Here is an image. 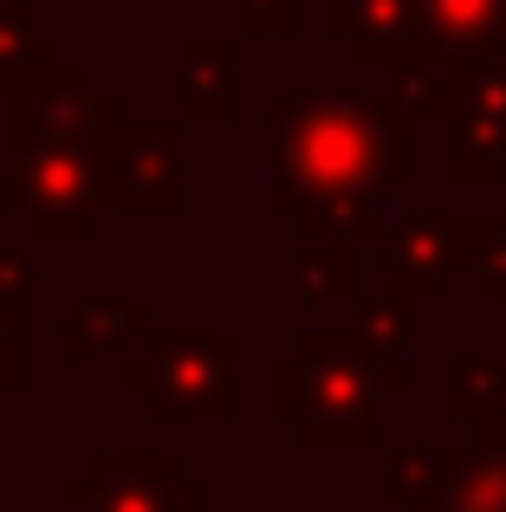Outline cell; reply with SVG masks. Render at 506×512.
I'll return each instance as SVG.
<instances>
[{
    "instance_id": "obj_1",
    "label": "cell",
    "mask_w": 506,
    "mask_h": 512,
    "mask_svg": "<svg viewBox=\"0 0 506 512\" xmlns=\"http://www.w3.org/2000/svg\"><path fill=\"white\" fill-rule=\"evenodd\" d=\"M273 117V182L318 195V188H357V195H383V188L416 182V124L390 91L364 98V91H325V98H299L279 91L266 104Z\"/></svg>"
},
{
    "instance_id": "obj_2",
    "label": "cell",
    "mask_w": 506,
    "mask_h": 512,
    "mask_svg": "<svg viewBox=\"0 0 506 512\" xmlns=\"http://www.w3.org/2000/svg\"><path fill=\"white\" fill-rule=\"evenodd\" d=\"M383 402L390 389L357 331H299L292 357L266 370V415L312 454L383 448Z\"/></svg>"
},
{
    "instance_id": "obj_3",
    "label": "cell",
    "mask_w": 506,
    "mask_h": 512,
    "mask_svg": "<svg viewBox=\"0 0 506 512\" xmlns=\"http://www.w3.org/2000/svg\"><path fill=\"white\" fill-rule=\"evenodd\" d=\"M117 383L130 396L150 402V415L182 422V415H208L228 422L241 409V338L234 331H143L137 350L117 363Z\"/></svg>"
},
{
    "instance_id": "obj_4",
    "label": "cell",
    "mask_w": 506,
    "mask_h": 512,
    "mask_svg": "<svg viewBox=\"0 0 506 512\" xmlns=\"http://www.w3.org/2000/svg\"><path fill=\"white\" fill-rule=\"evenodd\" d=\"M104 150L111 137H59V143H26L7 156V201L26 214L39 240H91L98 208H111V175H104Z\"/></svg>"
},
{
    "instance_id": "obj_5",
    "label": "cell",
    "mask_w": 506,
    "mask_h": 512,
    "mask_svg": "<svg viewBox=\"0 0 506 512\" xmlns=\"http://www.w3.org/2000/svg\"><path fill=\"white\" fill-rule=\"evenodd\" d=\"M500 240V214H481V208H455V214H403L390 221V273H383V292L403 305H435L448 299L461 273L481 260L487 247Z\"/></svg>"
},
{
    "instance_id": "obj_6",
    "label": "cell",
    "mask_w": 506,
    "mask_h": 512,
    "mask_svg": "<svg viewBox=\"0 0 506 512\" xmlns=\"http://www.w3.org/2000/svg\"><path fill=\"white\" fill-rule=\"evenodd\" d=\"M215 493L176 448H104L59 487V512H208Z\"/></svg>"
},
{
    "instance_id": "obj_7",
    "label": "cell",
    "mask_w": 506,
    "mask_h": 512,
    "mask_svg": "<svg viewBox=\"0 0 506 512\" xmlns=\"http://www.w3.org/2000/svg\"><path fill=\"white\" fill-rule=\"evenodd\" d=\"M124 111L111 91L85 65H52L39 85L0 98V150H26V143H59V137H117Z\"/></svg>"
},
{
    "instance_id": "obj_8",
    "label": "cell",
    "mask_w": 506,
    "mask_h": 512,
    "mask_svg": "<svg viewBox=\"0 0 506 512\" xmlns=\"http://www.w3.org/2000/svg\"><path fill=\"white\" fill-rule=\"evenodd\" d=\"M104 175H111V208L176 214V201H182V130L176 124H117L111 150H104Z\"/></svg>"
},
{
    "instance_id": "obj_9",
    "label": "cell",
    "mask_w": 506,
    "mask_h": 512,
    "mask_svg": "<svg viewBox=\"0 0 506 512\" xmlns=\"http://www.w3.org/2000/svg\"><path fill=\"white\" fill-rule=\"evenodd\" d=\"M176 111L182 124L228 130L241 117V46L228 33H189L176 52Z\"/></svg>"
},
{
    "instance_id": "obj_10",
    "label": "cell",
    "mask_w": 506,
    "mask_h": 512,
    "mask_svg": "<svg viewBox=\"0 0 506 512\" xmlns=\"http://www.w3.org/2000/svg\"><path fill=\"white\" fill-rule=\"evenodd\" d=\"M266 208L299 221V240H338V247H383L390 240V214L377 208V195H357V188H266Z\"/></svg>"
},
{
    "instance_id": "obj_11",
    "label": "cell",
    "mask_w": 506,
    "mask_h": 512,
    "mask_svg": "<svg viewBox=\"0 0 506 512\" xmlns=\"http://www.w3.org/2000/svg\"><path fill=\"white\" fill-rule=\"evenodd\" d=\"M416 512H506V415L442 454V480Z\"/></svg>"
},
{
    "instance_id": "obj_12",
    "label": "cell",
    "mask_w": 506,
    "mask_h": 512,
    "mask_svg": "<svg viewBox=\"0 0 506 512\" xmlns=\"http://www.w3.org/2000/svg\"><path fill=\"white\" fill-rule=\"evenodd\" d=\"M416 46L435 59H500L506 0H416Z\"/></svg>"
},
{
    "instance_id": "obj_13",
    "label": "cell",
    "mask_w": 506,
    "mask_h": 512,
    "mask_svg": "<svg viewBox=\"0 0 506 512\" xmlns=\"http://www.w3.org/2000/svg\"><path fill=\"white\" fill-rule=\"evenodd\" d=\"M325 26L331 39L357 52V65H403L416 46V0H325Z\"/></svg>"
},
{
    "instance_id": "obj_14",
    "label": "cell",
    "mask_w": 506,
    "mask_h": 512,
    "mask_svg": "<svg viewBox=\"0 0 506 512\" xmlns=\"http://www.w3.org/2000/svg\"><path fill=\"white\" fill-rule=\"evenodd\" d=\"M150 325V305L143 299H78L59 325V357L65 363H91L111 357V350H130Z\"/></svg>"
},
{
    "instance_id": "obj_15",
    "label": "cell",
    "mask_w": 506,
    "mask_h": 512,
    "mask_svg": "<svg viewBox=\"0 0 506 512\" xmlns=\"http://www.w3.org/2000/svg\"><path fill=\"white\" fill-rule=\"evenodd\" d=\"M351 331H357V344L370 350V363H377V376H383V389L390 396H403V389H416V305H403V299H357V318H351Z\"/></svg>"
},
{
    "instance_id": "obj_16",
    "label": "cell",
    "mask_w": 506,
    "mask_h": 512,
    "mask_svg": "<svg viewBox=\"0 0 506 512\" xmlns=\"http://www.w3.org/2000/svg\"><path fill=\"white\" fill-rule=\"evenodd\" d=\"M448 130L506 150V59H461L455 65V124Z\"/></svg>"
},
{
    "instance_id": "obj_17",
    "label": "cell",
    "mask_w": 506,
    "mask_h": 512,
    "mask_svg": "<svg viewBox=\"0 0 506 512\" xmlns=\"http://www.w3.org/2000/svg\"><path fill=\"white\" fill-rule=\"evenodd\" d=\"M59 59V39L33 26V0H0V98L39 85Z\"/></svg>"
},
{
    "instance_id": "obj_18",
    "label": "cell",
    "mask_w": 506,
    "mask_h": 512,
    "mask_svg": "<svg viewBox=\"0 0 506 512\" xmlns=\"http://www.w3.org/2000/svg\"><path fill=\"white\" fill-rule=\"evenodd\" d=\"M390 98L403 104L409 124H455V59L435 52H409L403 65H390Z\"/></svg>"
},
{
    "instance_id": "obj_19",
    "label": "cell",
    "mask_w": 506,
    "mask_h": 512,
    "mask_svg": "<svg viewBox=\"0 0 506 512\" xmlns=\"http://www.w3.org/2000/svg\"><path fill=\"white\" fill-rule=\"evenodd\" d=\"M442 415H448V422H461V428L500 422V415H506V363L500 357H455Z\"/></svg>"
},
{
    "instance_id": "obj_20",
    "label": "cell",
    "mask_w": 506,
    "mask_h": 512,
    "mask_svg": "<svg viewBox=\"0 0 506 512\" xmlns=\"http://www.w3.org/2000/svg\"><path fill=\"white\" fill-rule=\"evenodd\" d=\"M299 286H305V299H325V305L357 299V247L305 240L299 247Z\"/></svg>"
},
{
    "instance_id": "obj_21",
    "label": "cell",
    "mask_w": 506,
    "mask_h": 512,
    "mask_svg": "<svg viewBox=\"0 0 506 512\" xmlns=\"http://www.w3.org/2000/svg\"><path fill=\"white\" fill-rule=\"evenodd\" d=\"M442 454H448V448L390 454V467H383V500H390L396 512H416V506L435 493V480H442Z\"/></svg>"
},
{
    "instance_id": "obj_22",
    "label": "cell",
    "mask_w": 506,
    "mask_h": 512,
    "mask_svg": "<svg viewBox=\"0 0 506 512\" xmlns=\"http://www.w3.org/2000/svg\"><path fill=\"white\" fill-rule=\"evenodd\" d=\"M299 26V0H234V33L241 39H286Z\"/></svg>"
},
{
    "instance_id": "obj_23",
    "label": "cell",
    "mask_w": 506,
    "mask_h": 512,
    "mask_svg": "<svg viewBox=\"0 0 506 512\" xmlns=\"http://www.w3.org/2000/svg\"><path fill=\"white\" fill-rule=\"evenodd\" d=\"M26 286H33V253L0 240V325H20L26 318Z\"/></svg>"
},
{
    "instance_id": "obj_24",
    "label": "cell",
    "mask_w": 506,
    "mask_h": 512,
    "mask_svg": "<svg viewBox=\"0 0 506 512\" xmlns=\"http://www.w3.org/2000/svg\"><path fill=\"white\" fill-rule=\"evenodd\" d=\"M26 383H33V357H26V318H20V325H0V409Z\"/></svg>"
},
{
    "instance_id": "obj_25",
    "label": "cell",
    "mask_w": 506,
    "mask_h": 512,
    "mask_svg": "<svg viewBox=\"0 0 506 512\" xmlns=\"http://www.w3.org/2000/svg\"><path fill=\"white\" fill-rule=\"evenodd\" d=\"M500 201H506V182H500ZM468 273H474V292H487V299L500 305V318H506V208H500V240L468 266Z\"/></svg>"
},
{
    "instance_id": "obj_26",
    "label": "cell",
    "mask_w": 506,
    "mask_h": 512,
    "mask_svg": "<svg viewBox=\"0 0 506 512\" xmlns=\"http://www.w3.org/2000/svg\"><path fill=\"white\" fill-rule=\"evenodd\" d=\"M13 214V201H7V156H0V221Z\"/></svg>"
}]
</instances>
